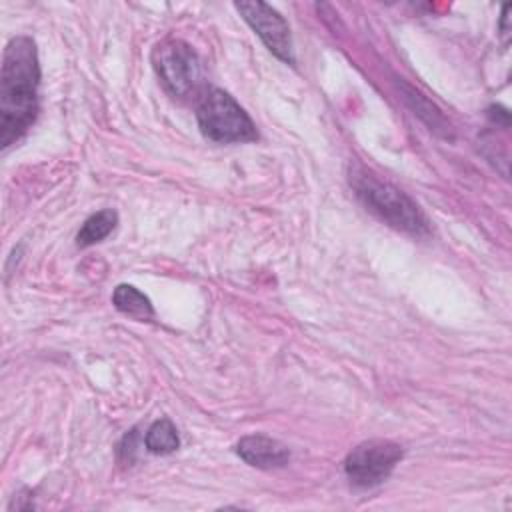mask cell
I'll use <instances>...</instances> for the list:
<instances>
[{
    "instance_id": "cell-4",
    "label": "cell",
    "mask_w": 512,
    "mask_h": 512,
    "mask_svg": "<svg viewBox=\"0 0 512 512\" xmlns=\"http://www.w3.org/2000/svg\"><path fill=\"white\" fill-rule=\"evenodd\" d=\"M154 70L164 90L174 98H188L202 84V62L196 50L178 38H166L152 50Z\"/></svg>"
},
{
    "instance_id": "cell-1",
    "label": "cell",
    "mask_w": 512,
    "mask_h": 512,
    "mask_svg": "<svg viewBox=\"0 0 512 512\" xmlns=\"http://www.w3.org/2000/svg\"><path fill=\"white\" fill-rule=\"evenodd\" d=\"M40 66L30 36H14L2 56L0 76V144L6 150L18 142L38 116Z\"/></svg>"
},
{
    "instance_id": "cell-10",
    "label": "cell",
    "mask_w": 512,
    "mask_h": 512,
    "mask_svg": "<svg viewBox=\"0 0 512 512\" xmlns=\"http://www.w3.org/2000/svg\"><path fill=\"white\" fill-rule=\"evenodd\" d=\"M144 444L152 454H172L180 446L176 426L168 418L156 420L148 428V432L144 436Z\"/></svg>"
},
{
    "instance_id": "cell-5",
    "label": "cell",
    "mask_w": 512,
    "mask_h": 512,
    "mask_svg": "<svg viewBox=\"0 0 512 512\" xmlns=\"http://www.w3.org/2000/svg\"><path fill=\"white\" fill-rule=\"evenodd\" d=\"M404 450L390 440H366L350 450L344 462V472L354 486L370 488L390 476L402 460Z\"/></svg>"
},
{
    "instance_id": "cell-11",
    "label": "cell",
    "mask_w": 512,
    "mask_h": 512,
    "mask_svg": "<svg viewBox=\"0 0 512 512\" xmlns=\"http://www.w3.org/2000/svg\"><path fill=\"white\" fill-rule=\"evenodd\" d=\"M510 4H504V8H502V18H500V30H502V34L504 36H508L510 34V28H508V12H510Z\"/></svg>"
},
{
    "instance_id": "cell-9",
    "label": "cell",
    "mask_w": 512,
    "mask_h": 512,
    "mask_svg": "<svg viewBox=\"0 0 512 512\" xmlns=\"http://www.w3.org/2000/svg\"><path fill=\"white\" fill-rule=\"evenodd\" d=\"M116 222H118V214L110 208L92 214L88 220H84L82 228L78 230L76 244L84 248V246H92V244L104 240L114 230Z\"/></svg>"
},
{
    "instance_id": "cell-6",
    "label": "cell",
    "mask_w": 512,
    "mask_h": 512,
    "mask_svg": "<svg viewBox=\"0 0 512 512\" xmlns=\"http://www.w3.org/2000/svg\"><path fill=\"white\" fill-rule=\"evenodd\" d=\"M238 12L246 20V24L258 34L264 46L282 62L294 64L292 36L284 16L268 6L266 2H236Z\"/></svg>"
},
{
    "instance_id": "cell-7",
    "label": "cell",
    "mask_w": 512,
    "mask_h": 512,
    "mask_svg": "<svg viewBox=\"0 0 512 512\" xmlns=\"http://www.w3.org/2000/svg\"><path fill=\"white\" fill-rule=\"evenodd\" d=\"M236 454L254 468H282L290 460V450L276 438L264 434H250L240 438L236 444Z\"/></svg>"
},
{
    "instance_id": "cell-2",
    "label": "cell",
    "mask_w": 512,
    "mask_h": 512,
    "mask_svg": "<svg viewBox=\"0 0 512 512\" xmlns=\"http://www.w3.org/2000/svg\"><path fill=\"white\" fill-rule=\"evenodd\" d=\"M348 182L364 208L388 226L414 238L430 234V224L418 204L394 184L382 180L358 162L350 166Z\"/></svg>"
},
{
    "instance_id": "cell-3",
    "label": "cell",
    "mask_w": 512,
    "mask_h": 512,
    "mask_svg": "<svg viewBox=\"0 0 512 512\" xmlns=\"http://www.w3.org/2000/svg\"><path fill=\"white\" fill-rule=\"evenodd\" d=\"M202 134L214 142H252L258 138L256 126L244 108L224 90H208L196 108Z\"/></svg>"
},
{
    "instance_id": "cell-8",
    "label": "cell",
    "mask_w": 512,
    "mask_h": 512,
    "mask_svg": "<svg viewBox=\"0 0 512 512\" xmlns=\"http://www.w3.org/2000/svg\"><path fill=\"white\" fill-rule=\"evenodd\" d=\"M112 304L122 314H128V316L138 318V320H148V318L154 316V310H152V304H150L148 296L142 294L138 288H134L130 284H120V286L114 288Z\"/></svg>"
}]
</instances>
